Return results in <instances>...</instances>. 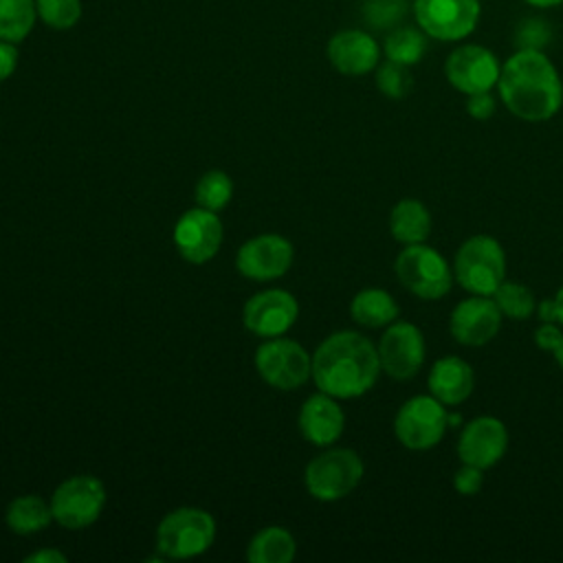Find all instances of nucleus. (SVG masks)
I'll use <instances>...</instances> for the list:
<instances>
[{
	"label": "nucleus",
	"instance_id": "obj_36",
	"mask_svg": "<svg viewBox=\"0 0 563 563\" xmlns=\"http://www.w3.org/2000/svg\"><path fill=\"white\" fill-rule=\"evenodd\" d=\"M18 62H20L18 44L7 42V40H0V84L7 81V79L15 73Z\"/></svg>",
	"mask_w": 563,
	"mask_h": 563
},
{
	"label": "nucleus",
	"instance_id": "obj_23",
	"mask_svg": "<svg viewBox=\"0 0 563 563\" xmlns=\"http://www.w3.org/2000/svg\"><path fill=\"white\" fill-rule=\"evenodd\" d=\"M53 519L51 501L40 495H20L4 510V523L15 534H35L48 528Z\"/></svg>",
	"mask_w": 563,
	"mask_h": 563
},
{
	"label": "nucleus",
	"instance_id": "obj_21",
	"mask_svg": "<svg viewBox=\"0 0 563 563\" xmlns=\"http://www.w3.org/2000/svg\"><path fill=\"white\" fill-rule=\"evenodd\" d=\"M431 213L427 209V205L418 198H402L398 200L391 211H389V233L396 242H400L402 246L407 244H420L427 242L429 233H431Z\"/></svg>",
	"mask_w": 563,
	"mask_h": 563
},
{
	"label": "nucleus",
	"instance_id": "obj_22",
	"mask_svg": "<svg viewBox=\"0 0 563 563\" xmlns=\"http://www.w3.org/2000/svg\"><path fill=\"white\" fill-rule=\"evenodd\" d=\"M400 314L396 299L383 288H363L350 301V317L363 328H387Z\"/></svg>",
	"mask_w": 563,
	"mask_h": 563
},
{
	"label": "nucleus",
	"instance_id": "obj_25",
	"mask_svg": "<svg viewBox=\"0 0 563 563\" xmlns=\"http://www.w3.org/2000/svg\"><path fill=\"white\" fill-rule=\"evenodd\" d=\"M383 53L389 62L411 68L427 53V33L416 26L398 24L387 33V37L383 42Z\"/></svg>",
	"mask_w": 563,
	"mask_h": 563
},
{
	"label": "nucleus",
	"instance_id": "obj_1",
	"mask_svg": "<svg viewBox=\"0 0 563 563\" xmlns=\"http://www.w3.org/2000/svg\"><path fill=\"white\" fill-rule=\"evenodd\" d=\"M380 372L376 345L356 330L332 332L312 352V380L317 389L339 400L367 394Z\"/></svg>",
	"mask_w": 563,
	"mask_h": 563
},
{
	"label": "nucleus",
	"instance_id": "obj_32",
	"mask_svg": "<svg viewBox=\"0 0 563 563\" xmlns=\"http://www.w3.org/2000/svg\"><path fill=\"white\" fill-rule=\"evenodd\" d=\"M552 42V26L541 18H526L515 29L517 51H543Z\"/></svg>",
	"mask_w": 563,
	"mask_h": 563
},
{
	"label": "nucleus",
	"instance_id": "obj_29",
	"mask_svg": "<svg viewBox=\"0 0 563 563\" xmlns=\"http://www.w3.org/2000/svg\"><path fill=\"white\" fill-rule=\"evenodd\" d=\"M37 20L53 31L73 29L84 13L81 0H35Z\"/></svg>",
	"mask_w": 563,
	"mask_h": 563
},
{
	"label": "nucleus",
	"instance_id": "obj_17",
	"mask_svg": "<svg viewBox=\"0 0 563 563\" xmlns=\"http://www.w3.org/2000/svg\"><path fill=\"white\" fill-rule=\"evenodd\" d=\"M510 435L506 424L495 416H477L468 420L457 438V457L482 471L493 468L506 455Z\"/></svg>",
	"mask_w": 563,
	"mask_h": 563
},
{
	"label": "nucleus",
	"instance_id": "obj_9",
	"mask_svg": "<svg viewBox=\"0 0 563 563\" xmlns=\"http://www.w3.org/2000/svg\"><path fill=\"white\" fill-rule=\"evenodd\" d=\"M106 506V486L95 475H73L51 495L53 519L66 530L92 526Z\"/></svg>",
	"mask_w": 563,
	"mask_h": 563
},
{
	"label": "nucleus",
	"instance_id": "obj_5",
	"mask_svg": "<svg viewBox=\"0 0 563 563\" xmlns=\"http://www.w3.org/2000/svg\"><path fill=\"white\" fill-rule=\"evenodd\" d=\"M365 466L352 449H325L314 455L303 471V486L319 501H339L347 497L363 479Z\"/></svg>",
	"mask_w": 563,
	"mask_h": 563
},
{
	"label": "nucleus",
	"instance_id": "obj_7",
	"mask_svg": "<svg viewBox=\"0 0 563 563\" xmlns=\"http://www.w3.org/2000/svg\"><path fill=\"white\" fill-rule=\"evenodd\" d=\"M449 409L431 394L405 400L394 416V435L409 451H429L449 431Z\"/></svg>",
	"mask_w": 563,
	"mask_h": 563
},
{
	"label": "nucleus",
	"instance_id": "obj_19",
	"mask_svg": "<svg viewBox=\"0 0 563 563\" xmlns=\"http://www.w3.org/2000/svg\"><path fill=\"white\" fill-rule=\"evenodd\" d=\"M299 431L303 440L314 446H332L345 429V413L339 405V398L330 394H312L303 400L297 416Z\"/></svg>",
	"mask_w": 563,
	"mask_h": 563
},
{
	"label": "nucleus",
	"instance_id": "obj_12",
	"mask_svg": "<svg viewBox=\"0 0 563 563\" xmlns=\"http://www.w3.org/2000/svg\"><path fill=\"white\" fill-rule=\"evenodd\" d=\"M501 64L493 51L479 44H462L453 48L444 62L446 81L462 95L486 92L497 86Z\"/></svg>",
	"mask_w": 563,
	"mask_h": 563
},
{
	"label": "nucleus",
	"instance_id": "obj_39",
	"mask_svg": "<svg viewBox=\"0 0 563 563\" xmlns=\"http://www.w3.org/2000/svg\"><path fill=\"white\" fill-rule=\"evenodd\" d=\"M550 354L554 356V361H556V365L561 367V372H563V332H561V336H559V341L554 343V347L550 350Z\"/></svg>",
	"mask_w": 563,
	"mask_h": 563
},
{
	"label": "nucleus",
	"instance_id": "obj_40",
	"mask_svg": "<svg viewBox=\"0 0 563 563\" xmlns=\"http://www.w3.org/2000/svg\"><path fill=\"white\" fill-rule=\"evenodd\" d=\"M528 4H532V7H539V9H548V7H556V4H561L563 0H526Z\"/></svg>",
	"mask_w": 563,
	"mask_h": 563
},
{
	"label": "nucleus",
	"instance_id": "obj_33",
	"mask_svg": "<svg viewBox=\"0 0 563 563\" xmlns=\"http://www.w3.org/2000/svg\"><path fill=\"white\" fill-rule=\"evenodd\" d=\"M482 486H484V471L473 464L462 462V466L453 473V488L462 497L477 495L482 490Z\"/></svg>",
	"mask_w": 563,
	"mask_h": 563
},
{
	"label": "nucleus",
	"instance_id": "obj_14",
	"mask_svg": "<svg viewBox=\"0 0 563 563\" xmlns=\"http://www.w3.org/2000/svg\"><path fill=\"white\" fill-rule=\"evenodd\" d=\"M222 222L218 211L194 207L185 211L174 224V246L189 264L209 262L222 244Z\"/></svg>",
	"mask_w": 563,
	"mask_h": 563
},
{
	"label": "nucleus",
	"instance_id": "obj_8",
	"mask_svg": "<svg viewBox=\"0 0 563 563\" xmlns=\"http://www.w3.org/2000/svg\"><path fill=\"white\" fill-rule=\"evenodd\" d=\"M255 369L266 385L292 391L312 378V354L292 339L273 336L257 347Z\"/></svg>",
	"mask_w": 563,
	"mask_h": 563
},
{
	"label": "nucleus",
	"instance_id": "obj_30",
	"mask_svg": "<svg viewBox=\"0 0 563 563\" xmlns=\"http://www.w3.org/2000/svg\"><path fill=\"white\" fill-rule=\"evenodd\" d=\"M363 20L376 31H391L407 15V0H365Z\"/></svg>",
	"mask_w": 563,
	"mask_h": 563
},
{
	"label": "nucleus",
	"instance_id": "obj_35",
	"mask_svg": "<svg viewBox=\"0 0 563 563\" xmlns=\"http://www.w3.org/2000/svg\"><path fill=\"white\" fill-rule=\"evenodd\" d=\"M537 314L541 321H552L563 325V286H559L554 297L537 303Z\"/></svg>",
	"mask_w": 563,
	"mask_h": 563
},
{
	"label": "nucleus",
	"instance_id": "obj_3",
	"mask_svg": "<svg viewBox=\"0 0 563 563\" xmlns=\"http://www.w3.org/2000/svg\"><path fill=\"white\" fill-rule=\"evenodd\" d=\"M451 266L455 282L466 292L493 297L506 279V251L497 238L477 233L457 246Z\"/></svg>",
	"mask_w": 563,
	"mask_h": 563
},
{
	"label": "nucleus",
	"instance_id": "obj_15",
	"mask_svg": "<svg viewBox=\"0 0 563 563\" xmlns=\"http://www.w3.org/2000/svg\"><path fill=\"white\" fill-rule=\"evenodd\" d=\"M292 244L277 233H262L246 240L235 255V268L242 277L255 282L277 279L292 266Z\"/></svg>",
	"mask_w": 563,
	"mask_h": 563
},
{
	"label": "nucleus",
	"instance_id": "obj_10",
	"mask_svg": "<svg viewBox=\"0 0 563 563\" xmlns=\"http://www.w3.org/2000/svg\"><path fill=\"white\" fill-rule=\"evenodd\" d=\"M479 0H413L418 26L433 40L457 42L479 22Z\"/></svg>",
	"mask_w": 563,
	"mask_h": 563
},
{
	"label": "nucleus",
	"instance_id": "obj_18",
	"mask_svg": "<svg viewBox=\"0 0 563 563\" xmlns=\"http://www.w3.org/2000/svg\"><path fill=\"white\" fill-rule=\"evenodd\" d=\"M332 68L347 77H361L376 70L380 59L378 42L363 29H343L325 44Z\"/></svg>",
	"mask_w": 563,
	"mask_h": 563
},
{
	"label": "nucleus",
	"instance_id": "obj_31",
	"mask_svg": "<svg viewBox=\"0 0 563 563\" xmlns=\"http://www.w3.org/2000/svg\"><path fill=\"white\" fill-rule=\"evenodd\" d=\"M376 88L387 99H405L413 88V77L409 66L396 62H383L376 66Z\"/></svg>",
	"mask_w": 563,
	"mask_h": 563
},
{
	"label": "nucleus",
	"instance_id": "obj_24",
	"mask_svg": "<svg viewBox=\"0 0 563 563\" xmlns=\"http://www.w3.org/2000/svg\"><path fill=\"white\" fill-rule=\"evenodd\" d=\"M295 537L282 526H268L255 532L246 545L251 563H290L295 559Z\"/></svg>",
	"mask_w": 563,
	"mask_h": 563
},
{
	"label": "nucleus",
	"instance_id": "obj_20",
	"mask_svg": "<svg viewBox=\"0 0 563 563\" xmlns=\"http://www.w3.org/2000/svg\"><path fill=\"white\" fill-rule=\"evenodd\" d=\"M427 387L442 405L457 407L471 398L475 389V372L462 356H442L431 365Z\"/></svg>",
	"mask_w": 563,
	"mask_h": 563
},
{
	"label": "nucleus",
	"instance_id": "obj_4",
	"mask_svg": "<svg viewBox=\"0 0 563 563\" xmlns=\"http://www.w3.org/2000/svg\"><path fill=\"white\" fill-rule=\"evenodd\" d=\"M394 273L402 288L424 301L442 299L451 292L455 284L453 266L440 251H435L427 242L402 246L396 255Z\"/></svg>",
	"mask_w": 563,
	"mask_h": 563
},
{
	"label": "nucleus",
	"instance_id": "obj_6",
	"mask_svg": "<svg viewBox=\"0 0 563 563\" xmlns=\"http://www.w3.org/2000/svg\"><path fill=\"white\" fill-rule=\"evenodd\" d=\"M216 519L202 508H176L156 528V550L165 559H194L211 548Z\"/></svg>",
	"mask_w": 563,
	"mask_h": 563
},
{
	"label": "nucleus",
	"instance_id": "obj_11",
	"mask_svg": "<svg viewBox=\"0 0 563 563\" xmlns=\"http://www.w3.org/2000/svg\"><path fill=\"white\" fill-rule=\"evenodd\" d=\"M380 369L394 380L413 378L427 356V343L422 330L411 321H394L385 328L378 345Z\"/></svg>",
	"mask_w": 563,
	"mask_h": 563
},
{
	"label": "nucleus",
	"instance_id": "obj_26",
	"mask_svg": "<svg viewBox=\"0 0 563 563\" xmlns=\"http://www.w3.org/2000/svg\"><path fill=\"white\" fill-rule=\"evenodd\" d=\"M37 22L35 0H0V40L20 44Z\"/></svg>",
	"mask_w": 563,
	"mask_h": 563
},
{
	"label": "nucleus",
	"instance_id": "obj_16",
	"mask_svg": "<svg viewBox=\"0 0 563 563\" xmlns=\"http://www.w3.org/2000/svg\"><path fill=\"white\" fill-rule=\"evenodd\" d=\"M501 319L504 314L493 297L468 295L453 306L449 317V332L460 345L482 347L497 336Z\"/></svg>",
	"mask_w": 563,
	"mask_h": 563
},
{
	"label": "nucleus",
	"instance_id": "obj_38",
	"mask_svg": "<svg viewBox=\"0 0 563 563\" xmlns=\"http://www.w3.org/2000/svg\"><path fill=\"white\" fill-rule=\"evenodd\" d=\"M68 556L62 550L55 548H46V550H37L29 556H24V563H66Z\"/></svg>",
	"mask_w": 563,
	"mask_h": 563
},
{
	"label": "nucleus",
	"instance_id": "obj_28",
	"mask_svg": "<svg viewBox=\"0 0 563 563\" xmlns=\"http://www.w3.org/2000/svg\"><path fill=\"white\" fill-rule=\"evenodd\" d=\"M231 196H233V180L222 169H211L202 174L194 189V198L198 207H205L209 211L224 209Z\"/></svg>",
	"mask_w": 563,
	"mask_h": 563
},
{
	"label": "nucleus",
	"instance_id": "obj_27",
	"mask_svg": "<svg viewBox=\"0 0 563 563\" xmlns=\"http://www.w3.org/2000/svg\"><path fill=\"white\" fill-rule=\"evenodd\" d=\"M493 299L501 314L512 321H526L537 312L534 292L515 279H504L493 292Z\"/></svg>",
	"mask_w": 563,
	"mask_h": 563
},
{
	"label": "nucleus",
	"instance_id": "obj_37",
	"mask_svg": "<svg viewBox=\"0 0 563 563\" xmlns=\"http://www.w3.org/2000/svg\"><path fill=\"white\" fill-rule=\"evenodd\" d=\"M561 325L552 323V321H541V325L534 330V345L543 352H550L554 347V343L561 336Z\"/></svg>",
	"mask_w": 563,
	"mask_h": 563
},
{
	"label": "nucleus",
	"instance_id": "obj_34",
	"mask_svg": "<svg viewBox=\"0 0 563 563\" xmlns=\"http://www.w3.org/2000/svg\"><path fill=\"white\" fill-rule=\"evenodd\" d=\"M495 110H497V101L490 95V90L466 97V112L475 121H488L495 114Z\"/></svg>",
	"mask_w": 563,
	"mask_h": 563
},
{
	"label": "nucleus",
	"instance_id": "obj_13",
	"mask_svg": "<svg viewBox=\"0 0 563 563\" xmlns=\"http://www.w3.org/2000/svg\"><path fill=\"white\" fill-rule=\"evenodd\" d=\"M299 317L297 299L284 288H268L246 299L242 308L244 328L262 339L284 336Z\"/></svg>",
	"mask_w": 563,
	"mask_h": 563
},
{
	"label": "nucleus",
	"instance_id": "obj_2",
	"mask_svg": "<svg viewBox=\"0 0 563 563\" xmlns=\"http://www.w3.org/2000/svg\"><path fill=\"white\" fill-rule=\"evenodd\" d=\"M499 99L528 123L552 119L563 106V81L543 51H515L499 70Z\"/></svg>",
	"mask_w": 563,
	"mask_h": 563
}]
</instances>
